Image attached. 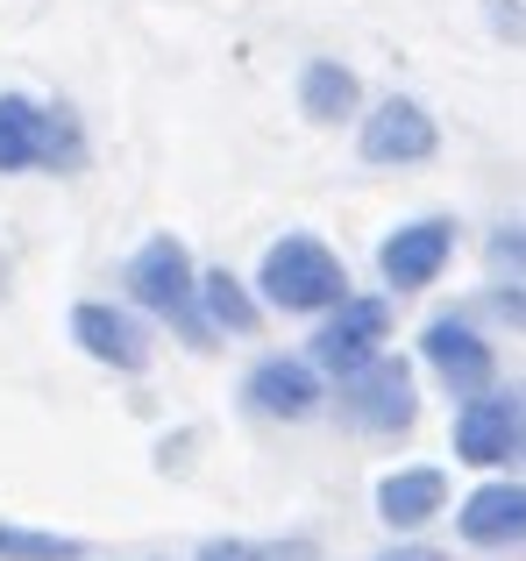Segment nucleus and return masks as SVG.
I'll list each match as a JSON object with an SVG mask.
<instances>
[{"mask_svg":"<svg viewBox=\"0 0 526 561\" xmlns=\"http://www.w3.org/2000/svg\"><path fill=\"white\" fill-rule=\"evenodd\" d=\"M85 157H93V142L71 107L0 85V179H71V171H85Z\"/></svg>","mask_w":526,"mask_h":561,"instance_id":"nucleus-1","label":"nucleus"},{"mask_svg":"<svg viewBox=\"0 0 526 561\" xmlns=\"http://www.w3.org/2000/svg\"><path fill=\"white\" fill-rule=\"evenodd\" d=\"M122 291H128L136 313L179 328L193 348H214V328H207V313H199V263H193V249H185L171 228L164 234H142V242L128 249Z\"/></svg>","mask_w":526,"mask_h":561,"instance_id":"nucleus-2","label":"nucleus"},{"mask_svg":"<svg viewBox=\"0 0 526 561\" xmlns=\"http://www.w3.org/2000/svg\"><path fill=\"white\" fill-rule=\"evenodd\" d=\"M256 299H263V313H291V320H320V313H334V306L348 299V263L334 256L320 234H306V228H285L271 249H263V263H256Z\"/></svg>","mask_w":526,"mask_h":561,"instance_id":"nucleus-3","label":"nucleus"},{"mask_svg":"<svg viewBox=\"0 0 526 561\" xmlns=\"http://www.w3.org/2000/svg\"><path fill=\"white\" fill-rule=\"evenodd\" d=\"M442 150V122L427 114V100L413 93H385L356 114V157L370 171H413V164H434Z\"/></svg>","mask_w":526,"mask_h":561,"instance_id":"nucleus-4","label":"nucleus"},{"mask_svg":"<svg viewBox=\"0 0 526 561\" xmlns=\"http://www.w3.org/2000/svg\"><path fill=\"white\" fill-rule=\"evenodd\" d=\"M334 412H342L348 434H370V440H399V434H413V420H420L413 363L377 356L370 370L342 377V398H334Z\"/></svg>","mask_w":526,"mask_h":561,"instance_id":"nucleus-5","label":"nucleus"},{"mask_svg":"<svg viewBox=\"0 0 526 561\" xmlns=\"http://www.w3.org/2000/svg\"><path fill=\"white\" fill-rule=\"evenodd\" d=\"M385 342H391V306L370 299V291H348L334 313L313 320V348L306 356H313L320 377H356L385 356Z\"/></svg>","mask_w":526,"mask_h":561,"instance_id":"nucleus-6","label":"nucleus"},{"mask_svg":"<svg viewBox=\"0 0 526 561\" xmlns=\"http://www.w3.org/2000/svg\"><path fill=\"white\" fill-rule=\"evenodd\" d=\"M448 448H456V462L470 469H513L526 455V398L519 391H477L456 405V426H448Z\"/></svg>","mask_w":526,"mask_h":561,"instance_id":"nucleus-7","label":"nucleus"},{"mask_svg":"<svg viewBox=\"0 0 526 561\" xmlns=\"http://www.w3.org/2000/svg\"><path fill=\"white\" fill-rule=\"evenodd\" d=\"M420 363L442 377V391L456 398V405L499 383V348L484 342V328H477L470 313H434L427 328H420Z\"/></svg>","mask_w":526,"mask_h":561,"instance_id":"nucleus-8","label":"nucleus"},{"mask_svg":"<svg viewBox=\"0 0 526 561\" xmlns=\"http://www.w3.org/2000/svg\"><path fill=\"white\" fill-rule=\"evenodd\" d=\"M242 412L250 420H271V426H299L328 405V377L313 370V356H256L242 370Z\"/></svg>","mask_w":526,"mask_h":561,"instance_id":"nucleus-9","label":"nucleus"},{"mask_svg":"<svg viewBox=\"0 0 526 561\" xmlns=\"http://www.w3.org/2000/svg\"><path fill=\"white\" fill-rule=\"evenodd\" d=\"M456 242H462L456 214H413L377 242V277H385L391 291H427V285H442V271L456 263Z\"/></svg>","mask_w":526,"mask_h":561,"instance_id":"nucleus-10","label":"nucleus"},{"mask_svg":"<svg viewBox=\"0 0 526 561\" xmlns=\"http://www.w3.org/2000/svg\"><path fill=\"white\" fill-rule=\"evenodd\" d=\"M65 334H71V348H79L85 363H100V370H114V377H142L150 356H157L150 328L114 299H79L71 320H65Z\"/></svg>","mask_w":526,"mask_h":561,"instance_id":"nucleus-11","label":"nucleus"},{"mask_svg":"<svg viewBox=\"0 0 526 561\" xmlns=\"http://www.w3.org/2000/svg\"><path fill=\"white\" fill-rule=\"evenodd\" d=\"M456 534L470 548L499 554V548H526V477H491L456 505Z\"/></svg>","mask_w":526,"mask_h":561,"instance_id":"nucleus-12","label":"nucleus"},{"mask_svg":"<svg viewBox=\"0 0 526 561\" xmlns=\"http://www.w3.org/2000/svg\"><path fill=\"white\" fill-rule=\"evenodd\" d=\"M442 512H448V469L405 462V469H385V477H377V519H385L391 534H420V526L442 519Z\"/></svg>","mask_w":526,"mask_h":561,"instance_id":"nucleus-13","label":"nucleus"},{"mask_svg":"<svg viewBox=\"0 0 526 561\" xmlns=\"http://www.w3.org/2000/svg\"><path fill=\"white\" fill-rule=\"evenodd\" d=\"M291 93H299V114L313 128H342L363 114V79L342 65V57H306L299 79H291Z\"/></svg>","mask_w":526,"mask_h":561,"instance_id":"nucleus-14","label":"nucleus"},{"mask_svg":"<svg viewBox=\"0 0 526 561\" xmlns=\"http://www.w3.org/2000/svg\"><path fill=\"white\" fill-rule=\"evenodd\" d=\"M199 313H207L214 334H236V342L263 328L256 285H250V277H236V271H199Z\"/></svg>","mask_w":526,"mask_h":561,"instance_id":"nucleus-15","label":"nucleus"},{"mask_svg":"<svg viewBox=\"0 0 526 561\" xmlns=\"http://www.w3.org/2000/svg\"><path fill=\"white\" fill-rule=\"evenodd\" d=\"M79 534H50V526H22V519H0V561H85Z\"/></svg>","mask_w":526,"mask_h":561,"instance_id":"nucleus-16","label":"nucleus"},{"mask_svg":"<svg viewBox=\"0 0 526 561\" xmlns=\"http://www.w3.org/2000/svg\"><path fill=\"white\" fill-rule=\"evenodd\" d=\"M193 561H320V548L306 534H263V540H250V534H221V540H207Z\"/></svg>","mask_w":526,"mask_h":561,"instance_id":"nucleus-17","label":"nucleus"},{"mask_svg":"<svg viewBox=\"0 0 526 561\" xmlns=\"http://www.w3.org/2000/svg\"><path fill=\"white\" fill-rule=\"evenodd\" d=\"M484 263L505 285H526V220H499V228L484 234Z\"/></svg>","mask_w":526,"mask_h":561,"instance_id":"nucleus-18","label":"nucleus"},{"mask_svg":"<svg viewBox=\"0 0 526 561\" xmlns=\"http://www.w3.org/2000/svg\"><path fill=\"white\" fill-rule=\"evenodd\" d=\"M377 561H448L442 548H391V554H377Z\"/></svg>","mask_w":526,"mask_h":561,"instance_id":"nucleus-19","label":"nucleus"},{"mask_svg":"<svg viewBox=\"0 0 526 561\" xmlns=\"http://www.w3.org/2000/svg\"><path fill=\"white\" fill-rule=\"evenodd\" d=\"M519 398H526V391H519Z\"/></svg>","mask_w":526,"mask_h":561,"instance_id":"nucleus-20","label":"nucleus"}]
</instances>
